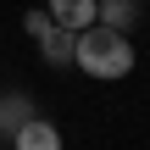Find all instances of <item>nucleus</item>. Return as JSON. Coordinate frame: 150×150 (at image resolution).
I'll return each mask as SVG.
<instances>
[{
	"label": "nucleus",
	"mask_w": 150,
	"mask_h": 150,
	"mask_svg": "<svg viewBox=\"0 0 150 150\" xmlns=\"http://www.w3.org/2000/svg\"><path fill=\"white\" fill-rule=\"evenodd\" d=\"M28 117H39V111H33V100H28V95H22V89H17V95H6V100H0V134H17V128H22V122H28Z\"/></svg>",
	"instance_id": "6"
},
{
	"label": "nucleus",
	"mask_w": 150,
	"mask_h": 150,
	"mask_svg": "<svg viewBox=\"0 0 150 150\" xmlns=\"http://www.w3.org/2000/svg\"><path fill=\"white\" fill-rule=\"evenodd\" d=\"M72 39H78V33H67V28L50 22V28L39 33V56H45L50 67H67V61H72Z\"/></svg>",
	"instance_id": "5"
},
{
	"label": "nucleus",
	"mask_w": 150,
	"mask_h": 150,
	"mask_svg": "<svg viewBox=\"0 0 150 150\" xmlns=\"http://www.w3.org/2000/svg\"><path fill=\"white\" fill-rule=\"evenodd\" d=\"M11 145L17 150H61V128L45 122V117H28V122L11 134Z\"/></svg>",
	"instance_id": "3"
},
{
	"label": "nucleus",
	"mask_w": 150,
	"mask_h": 150,
	"mask_svg": "<svg viewBox=\"0 0 150 150\" xmlns=\"http://www.w3.org/2000/svg\"><path fill=\"white\" fill-rule=\"evenodd\" d=\"M95 22L117 28V33H134L139 28V0H95Z\"/></svg>",
	"instance_id": "4"
},
{
	"label": "nucleus",
	"mask_w": 150,
	"mask_h": 150,
	"mask_svg": "<svg viewBox=\"0 0 150 150\" xmlns=\"http://www.w3.org/2000/svg\"><path fill=\"white\" fill-rule=\"evenodd\" d=\"M72 67L89 72V78H128L134 72V39L95 22V28H83L72 39Z\"/></svg>",
	"instance_id": "1"
},
{
	"label": "nucleus",
	"mask_w": 150,
	"mask_h": 150,
	"mask_svg": "<svg viewBox=\"0 0 150 150\" xmlns=\"http://www.w3.org/2000/svg\"><path fill=\"white\" fill-rule=\"evenodd\" d=\"M45 11H50V22H56V28H67V33L95 28V0H50Z\"/></svg>",
	"instance_id": "2"
}]
</instances>
